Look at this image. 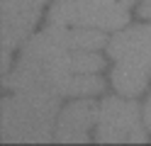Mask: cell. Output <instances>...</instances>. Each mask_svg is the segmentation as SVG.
Here are the masks:
<instances>
[{"label": "cell", "instance_id": "7a4b0ae2", "mask_svg": "<svg viewBox=\"0 0 151 146\" xmlns=\"http://www.w3.org/2000/svg\"><path fill=\"white\" fill-rule=\"evenodd\" d=\"M56 97L17 93L3 102V141H51Z\"/></svg>", "mask_w": 151, "mask_h": 146}, {"label": "cell", "instance_id": "9c48e42d", "mask_svg": "<svg viewBox=\"0 0 151 146\" xmlns=\"http://www.w3.org/2000/svg\"><path fill=\"white\" fill-rule=\"evenodd\" d=\"M139 12H141V17H151V0H146V3L141 5Z\"/></svg>", "mask_w": 151, "mask_h": 146}, {"label": "cell", "instance_id": "30bf717a", "mask_svg": "<svg viewBox=\"0 0 151 146\" xmlns=\"http://www.w3.org/2000/svg\"><path fill=\"white\" fill-rule=\"evenodd\" d=\"M144 117H146V127L151 129V97H149V102H146V110H144Z\"/></svg>", "mask_w": 151, "mask_h": 146}, {"label": "cell", "instance_id": "6da1fadb", "mask_svg": "<svg viewBox=\"0 0 151 146\" xmlns=\"http://www.w3.org/2000/svg\"><path fill=\"white\" fill-rule=\"evenodd\" d=\"M5 88L15 93H29L44 97L61 95H93L102 90V81L95 73H73L66 68L51 66L42 58H27L17 63V68L5 78Z\"/></svg>", "mask_w": 151, "mask_h": 146}, {"label": "cell", "instance_id": "8992f818", "mask_svg": "<svg viewBox=\"0 0 151 146\" xmlns=\"http://www.w3.org/2000/svg\"><path fill=\"white\" fill-rule=\"evenodd\" d=\"M105 44L102 34L93 32L86 27H73L68 24H51L49 29L39 32L24 44L22 56H39L46 51H68V49H78V51H93Z\"/></svg>", "mask_w": 151, "mask_h": 146}, {"label": "cell", "instance_id": "ba28073f", "mask_svg": "<svg viewBox=\"0 0 151 146\" xmlns=\"http://www.w3.org/2000/svg\"><path fill=\"white\" fill-rule=\"evenodd\" d=\"M98 119H100V110L95 102H90V100L73 102L61 112L56 139L63 144H76V141L83 144V141H88V129L93 124H98Z\"/></svg>", "mask_w": 151, "mask_h": 146}, {"label": "cell", "instance_id": "5b68a950", "mask_svg": "<svg viewBox=\"0 0 151 146\" xmlns=\"http://www.w3.org/2000/svg\"><path fill=\"white\" fill-rule=\"evenodd\" d=\"M98 141L105 144H141L146 132L139 122V107L127 100H105L98 119Z\"/></svg>", "mask_w": 151, "mask_h": 146}, {"label": "cell", "instance_id": "52a82bcc", "mask_svg": "<svg viewBox=\"0 0 151 146\" xmlns=\"http://www.w3.org/2000/svg\"><path fill=\"white\" fill-rule=\"evenodd\" d=\"M42 3L44 0H3V71L10 63V51L34 29Z\"/></svg>", "mask_w": 151, "mask_h": 146}, {"label": "cell", "instance_id": "8fae6325", "mask_svg": "<svg viewBox=\"0 0 151 146\" xmlns=\"http://www.w3.org/2000/svg\"><path fill=\"white\" fill-rule=\"evenodd\" d=\"M119 3H124V5H129V3H132V0H119Z\"/></svg>", "mask_w": 151, "mask_h": 146}, {"label": "cell", "instance_id": "3957f363", "mask_svg": "<svg viewBox=\"0 0 151 146\" xmlns=\"http://www.w3.org/2000/svg\"><path fill=\"white\" fill-rule=\"evenodd\" d=\"M107 51L117 58L112 83L122 95H137L146 88V71L151 66V24L119 32L110 39Z\"/></svg>", "mask_w": 151, "mask_h": 146}, {"label": "cell", "instance_id": "277c9868", "mask_svg": "<svg viewBox=\"0 0 151 146\" xmlns=\"http://www.w3.org/2000/svg\"><path fill=\"white\" fill-rule=\"evenodd\" d=\"M127 19V5L119 0H59L49 10L51 24L86 29H119Z\"/></svg>", "mask_w": 151, "mask_h": 146}]
</instances>
